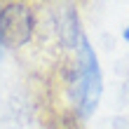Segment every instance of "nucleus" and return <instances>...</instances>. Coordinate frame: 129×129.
<instances>
[{
	"label": "nucleus",
	"instance_id": "obj_1",
	"mask_svg": "<svg viewBox=\"0 0 129 129\" xmlns=\"http://www.w3.org/2000/svg\"><path fill=\"white\" fill-rule=\"evenodd\" d=\"M80 56H78V68H80V78H78V92H75V103L82 115H92L99 99H101V71H99L96 54L92 52L89 42L82 38L80 40Z\"/></svg>",
	"mask_w": 129,
	"mask_h": 129
},
{
	"label": "nucleus",
	"instance_id": "obj_2",
	"mask_svg": "<svg viewBox=\"0 0 129 129\" xmlns=\"http://www.w3.org/2000/svg\"><path fill=\"white\" fill-rule=\"evenodd\" d=\"M33 33V10L26 3H10L0 7V42L7 47H21Z\"/></svg>",
	"mask_w": 129,
	"mask_h": 129
},
{
	"label": "nucleus",
	"instance_id": "obj_4",
	"mask_svg": "<svg viewBox=\"0 0 129 129\" xmlns=\"http://www.w3.org/2000/svg\"><path fill=\"white\" fill-rule=\"evenodd\" d=\"M124 40H127V42H129V26H127V28H124Z\"/></svg>",
	"mask_w": 129,
	"mask_h": 129
},
{
	"label": "nucleus",
	"instance_id": "obj_5",
	"mask_svg": "<svg viewBox=\"0 0 129 129\" xmlns=\"http://www.w3.org/2000/svg\"><path fill=\"white\" fill-rule=\"evenodd\" d=\"M0 56H3V42H0Z\"/></svg>",
	"mask_w": 129,
	"mask_h": 129
},
{
	"label": "nucleus",
	"instance_id": "obj_3",
	"mask_svg": "<svg viewBox=\"0 0 129 129\" xmlns=\"http://www.w3.org/2000/svg\"><path fill=\"white\" fill-rule=\"evenodd\" d=\"M61 35H63V40L68 45H78L82 40V35H80V21H78V14H75L73 7H66V12H63V21H61Z\"/></svg>",
	"mask_w": 129,
	"mask_h": 129
}]
</instances>
